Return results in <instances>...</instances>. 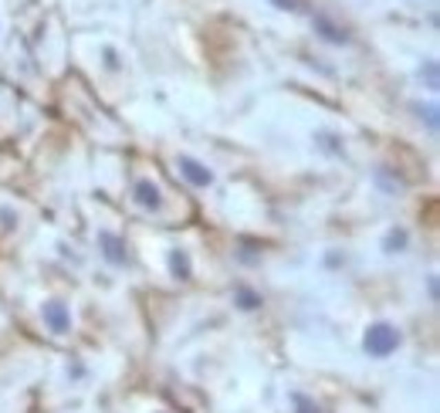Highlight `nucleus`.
Listing matches in <instances>:
<instances>
[{"label": "nucleus", "instance_id": "nucleus-1", "mask_svg": "<svg viewBox=\"0 0 440 413\" xmlns=\"http://www.w3.org/2000/svg\"><path fill=\"white\" fill-rule=\"evenodd\" d=\"M397 346H400V332L393 329V326H386V322H376L373 329L366 332V352L369 356H390V352H397Z\"/></svg>", "mask_w": 440, "mask_h": 413}, {"label": "nucleus", "instance_id": "nucleus-2", "mask_svg": "<svg viewBox=\"0 0 440 413\" xmlns=\"http://www.w3.org/2000/svg\"><path fill=\"white\" fill-rule=\"evenodd\" d=\"M180 169H183V176H187L190 183H197V187H210V183H213V173L203 163L190 160V156H180Z\"/></svg>", "mask_w": 440, "mask_h": 413}, {"label": "nucleus", "instance_id": "nucleus-3", "mask_svg": "<svg viewBox=\"0 0 440 413\" xmlns=\"http://www.w3.org/2000/svg\"><path fill=\"white\" fill-rule=\"evenodd\" d=\"M44 322L51 326V332H68L72 329V319H68V312H65L61 301H48V305H44Z\"/></svg>", "mask_w": 440, "mask_h": 413}, {"label": "nucleus", "instance_id": "nucleus-4", "mask_svg": "<svg viewBox=\"0 0 440 413\" xmlns=\"http://www.w3.org/2000/svg\"><path fill=\"white\" fill-rule=\"evenodd\" d=\"M136 200L146 206V210H160L163 206V193L156 183H149V180H139L136 183Z\"/></svg>", "mask_w": 440, "mask_h": 413}, {"label": "nucleus", "instance_id": "nucleus-5", "mask_svg": "<svg viewBox=\"0 0 440 413\" xmlns=\"http://www.w3.org/2000/svg\"><path fill=\"white\" fill-rule=\"evenodd\" d=\"M98 241H102V248H105V257H109L112 264H125V248H122L119 237H112V234H102Z\"/></svg>", "mask_w": 440, "mask_h": 413}, {"label": "nucleus", "instance_id": "nucleus-6", "mask_svg": "<svg viewBox=\"0 0 440 413\" xmlns=\"http://www.w3.org/2000/svg\"><path fill=\"white\" fill-rule=\"evenodd\" d=\"M169 264H173L176 278H190V261H187L183 251H173V254H169Z\"/></svg>", "mask_w": 440, "mask_h": 413}, {"label": "nucleus", "instance_id": "nucleus-7", "mask_svg": "<svg viewBox=\"0 0 440 413\" xmlns=\"http://www.w3.org/2000/svg\"><path fill=\"white\" fill-rule=\"evenodd\" d=\"M238 298H240V305H244V308H258V305H261V298H258L254 291H247V288H240Z\"/></svg>", "mask_w": 440, "mask_h": 413}, {"label": "nucleus", "instance_id": "nucleus-8", "mask_svg": "<svg viewBox=\"0 0 440 413\" xmlns=\"http://www.w3.org/2000/svg\"><path fill=\"white\" fill-rule=\"evenodd\" d=\"M295 407H298V413H319V407L312 400H305V396H295Z\"/></svg>", "mask_w": 440, "mask_h": 413}, {"label": "nucleus", "instance_id": "nucleus-9", "mask_svg": "<svg viewBox=\"0 0 440 413\" xmlns=\"http://www.w3.org/2000/svg\"><path fill=\"white\" fill-rule=\"evenodd\" d=\"M271 3H278L281 10H302V0H271Z\"/></svg>", "mask_w": 440, "mask_h": 413}, {"label": "nucleus", "instance_id": "nucleus-10", "mask_svg": "<svg viewBox=\"0 0 440 413\" xmlns=\"http://www.w3.org/2000/svg\"><path fill=\"white\" fill-rule=\"evenodd\" d=\"M403 241H406V234H390L386 248H403Z\"/></svg>", "mask_w": 440, "mask_h": 413}]
</instances>
